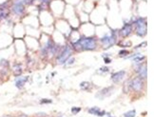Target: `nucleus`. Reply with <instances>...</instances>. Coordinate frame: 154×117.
Returning a JSON list of instances; mask_svg holds the SVG:
<instances>
[{
	"label": "nucleus",
	"mask_w": 154,
	"mask_h": 117,
	"mask_svg": "<svg viewBox=\"0 0 154 117\" xmlns=\"http://www.w3.org/2000/svg\"><path fill=\"white\" fill-rule=\"evenodd\" d=\"M97 48V39L93 36H81L72 43V49L81 51H94Z\"/></svg>",
	"instance_id": "f257e3e1"
},
{
	"label": "nucleus",
	"mask_w": 154,
	"mask_h": 117,
	"mask_svg": "<svg viewBox=\"0 0 154 117\" xmlns=\"http://www.w3.org/2000/svg\"><path fill=\"white\" fill-rule=\"evenodd\" d=\"M132 26H133L135 30V33L139 37H144L148 33V24H146V19L139 17L136 18L132 22Z\"/></svg>",
	"instance_id": "f03ea898"
},
{
	"label": "nucleus",
	"mask_w": 154,
	"mask_h": 117,
	"mask_svg": "<svg viewBox=\"0 0 154 117\" xmlns=\"http://www.w3.org/2000/svg\"><path fill=\"white\" fill-rule=\"evenodd\" d=\"M117 37H118L117 31H111L110 34H105L103 37H101L100 42H101V44L103 45L104 48L108 49L116 44Z\"/></svg>",
	"instance_id": "7ed1b4c3"
},
{
	"label": "nucleus",
	"mask_w": 154,
	"mask_h": 117,
	"mask_svg": "<svg viewBox=\"0 0 154 117\" xmlns=\"http://www.w3.org/2000/svg\"><path fill=\"white\" fill-rule=\"evenodd\" d=\"M73 52V49L71 46H65L64 48H62V49L59 51V54L57 55V63L58 64H65L66 61L71 57V54Z\"/></svg>",
	"instance_id": "20e7f679"
},
{
	"label": "nucleus",
	"mask_w": 154,
	"mask_h": 117,
	"mask_svg": "<svg viewBox=\"0 0 154 117\" xmlns=\"http://www.w3.org/2000/svg\"><path fill=\"white\" fill-rule=\"evenodd\" d=\"M135 72L138 74V77L142 80L146 81L148 77V69H146V64L144 63H135L134 67Z\"/></svg>",
	"instance_id": "39448f33"
},
{
	"label": "nucleus",
	"mask_w": 154,
	"mask_h": 117,
	"mask_svg": "<svg viewBox=\"0 0 154 117\" xmlns=\"http://www.w3.org/2000/svg\"><path fill=\"white\" fill-rule=\"evenodd\" d=\"M129 87L132 91H136V93H139V91H142L143 88L145 87V81L142 80L141 78L134 77L129 81Z\"/></svg>",
	"instance_id": "423d86ee"
},
{
	"label": "nucleus",
	"mask_w": 154,
	"mask_h": 117,
	"mask_svg": "<svg viewBox=\"0 0 154 117\" xmlns=\"http://www.w3.org/2000/svg\"><path fill=\"white\" fill-rule=\"evenodd\" d=\"M25 9H26V6L24 5L23 3H21L19 1H15L12 3L10 10H12V13H13V15L20 16L25 13Z\"/></svg>",
	"instance_id": "0eeeda50"
},
{
	"label": "nucleus",
	"mask_w": 154,
	"mask_h": 117,
	"mask_svg": "<svg viewBox=\"0 0 154 117\" xmlns=\"http://www.w3.org/2000/svg\"><path fill=\"white\" fill-rule=\"evenodd\" d=\"M113 91H114V87L113 86L106 87V88H102V90H100L96 93V98L100 99V100H103V99L110 96V95L113 93Z\"/></svg>",
	"instance_id": "6e6552de"
},
{
	"label": "nucleus",
	"mask_w": 154,
	"mask_h": 117,
	"mask_svg": "<svg viewBox=\"0 0 154 117\" xmlns=\"http://www.w3.org/2000/svg\"><path fill=\"white\" fill-rule=\"evenodd\" d=\"M126 74H127V72H126V70H119V72H115L113 73H111L110 79L115 84L120 83L121 81H123V79H124L125 76H126Z\"/></svg>",
	"instance_id": "1a4fd4ad"
},
{
	"label": "nucleus",
	"mask_w": 154,
	"mask_h": 117,
	"mask_svg": "<svg viewBox=\"0 0 154 117\" xmlns=\"http://www.w3.org/2000/svg\"><path fill=\"white\" fill-rule=\"evenodd\" d=\"M132 31H133V26H132V24L127 23L122 27V29L120 30L118 34H120L122 37H128L132 33Z\"/></svg>",
	"instance_id": "9d476101"
},
{
	"label": "nucleus",
	"mask_w": 154,
	"mask_h": 117,
	"mask_svg": "<svg viewBox=\"0 0 154 117\" xmlns=\"http://www.w3.org/2000/svg\"><path fill=\"white\" fill-rule=\"evenodd\" d=\"M28 80H29V77H28V76H18V77H16V79L15 80V87L17 88H22L24 86H25V84L28 82Z\"/></svg>",
	"instance_id": "9b49d317"
},
{
	"label": "nucleus",
	"mask_w": 154,
	"mask_h": 117,
	"mask_svg": "<svg viewBox=\"0 0 154 117\" xmlns=\"http://www.w3.org/2000/svg\"><path fill=\"white\" fill-rule=\"evenodd\" d=\"M12 70H13V74H15V76L16 77L21 76V74H22V66H21V64L19 63L15 64V65L12 66Z\"/></svg>",
	"instance_id": "f8f14e48"
},
{
	"label": "nucleus",
	"mask_w": 154,
	"mask_h": 117,
	"mask_svg": "<svg viewBox=\"0 0 154 117\" xmlns=\"http://www.w3.org/2000/svg\"><path fill=\"white\" fill-rule=\"evenodd\" d=\"M10 10L9 9H0V20H5L10 16Z\"/></svg>",
	"instance_id": "ddd939ff"
},
{
	"label": "nucleus",
	"mask_w": 154,
	"mask_h": 117,
	"mask_svg": "<svg viewBox=\"0 0 154 117\" xmlns=\"http://www.w3.org/2000/svg\"><path fill=\"white\" fill-rule=\"evenodd\" d=\"M80 88L82 91H89L92 88V83L89 82V81H83V82L80 83Z\"/></svg>",
	"instance_id": "4468645a"
},
{
	"label": "nucleus",
	"mask_w": 154,
	"mask_h": 117,
	"mask_svg": "<svg viewBox=\"0 0 154 117\" xmlns=\"http://www.w3.org/2000/svg\"><path fill=\"white\" fill-rule=\"evenodd\" d=\"M0 67H1L3 70H8V69L10 68V63H9V61H8L7 59H5V58H2L1 60H0Z\"/></svg>",
	"instance_id": "2eb2a0df"
},
{
	"label": "nucleus",
	"mask_w": 154,
	"mask_h": 117,
	"mask_svg": "<svg viewBox=\"0 0 154 117\" xmlns=\"http://www.w3.org/2000/svg\"><path fill=\"white\" fill-rule=\"evenodd\" d=\"M100 108L99 107H92V108H89L87 109V112L89 113V114H92V115H96L98 111H100Z\"/></svg>",
	"instance_id": "dca6fc26"
},
{
	"label": "nucleus",
	"mask_w": 154,
	"mask_h": 117,
	"mask_svg": "<svg viewBox=\"0 0 154 117\" xmlns=\"http://www.w3.org/2000/svg\"><path fill=\"white\" fill-rule=\"evenodd\" d=\"M118 54H119V56H120V57L126 58V57H127V56L129 54V52L128 51L127 49H120V51H119Z\"/></svg>",
	"instance_id": "f3484780"
},
{
	"label": "nucleus",
	"mask_w": 154,
	"mask_h": 117,
	"mask_svg": "<svg viewBox=\"0 0 154 117\" xmlns=\"http://www.w3.org/2000/svg\"><path fill=\"white\" fill-rule=\"evenodd\" d=\"M136 116V111L135 109H130L127 112L124 113L123 117H135Z\"/></svg>",
	"instance_id": "a211bd4d"
},
{
	"label": "nucleus",
	"mask_w": 154,
	"mask_h": 117,
	"mask_svg": "<svg viewBox=\"0 0 154 117\" xmlns=\"http://www.w3.org/2000/svg\"><path fill=\"white\" fill-rule=\"evenodd\" d=\"M110 72V68H108V66H103V67H101V68L98 70V73H100V74H105V73H107Z\"/></svg>",
	"instance_id": "6ab92c4d"
},
{
	"label": "nucleus",
	"mask_w": 154,
	"mask_h": 117,
	"mask_svg": "<svg viewBox=\"0 0 154 117\" xmlns=\"http://www.w3.org/2000/svg\"><path fill=\"white\" fill-rule=\"evenodd\" d=\"M110 54H103L102 56H103V59H104V62H105V64H110V63H111V58H110L108 56H110Z\"/></svg>",
	"instance_id": "aec40b11"
},
{
	"label": "nucleus",
	"mask_w": 154,
	"mask_h": 117,
	"mask_svg": "<svg viewBox=\"0 0 154 117\" xmlns=\"http://www.w3.org/2000/svg\"><path fill=\"white\" fill-rule=\"evenodd\" d=\"M81 108L80 107H72L71 109V111L72 114H77V113H79L80 111H81Z\"/></svg>",
	"instance_id": "412c9836"
},
{
	"label": "nucleus",
	"mask_w": 154,
	"mask_h": 117,
	"mask_svg": "<svg viewBox=\"0 0 154 117\" xmlns=\"http://www.w3.org/2000/svg\"><path fill=\"white\" fill-rule=\"evenodd\" d=\"M52 103V100L51 99H48V98H43L40 100V104L42 105H45V104H51Z\"/></svg>",
	"instance_id": "4be33fe9"
},
{
	"label": "nucleus",
	"mask_w": 154,
	"mask_h": 117,
	"mask_svg": "<svg viewBox=\"0 0 154 117\" xmlns=\"http://www.w3.org/2000/svg\"><path fill=\"white\" fill-rule=\"evenodd\" d=\"M74 62H75V58H74V57H72V56H71V57H69V58L67 60V61H66L65 64H66V65H67V66H71Z\"/></svg>",
	"instance_id": "5701e85b"
},
{
	"label": "nucleus",
	"mask_w": 154,
	"mask_h": 117,
	"mask_svg": "<svg viewBox=\"0 0 154 117\" xmlns=\"http://www.w3.org/2000/svg\"><path fill=\"white\" fill-rule=\"evenodd\" d=\"M106 114H107V112L105 111L104 109H100V111H98V113L96 114V116H98V117H104Z\"/></svg>",
	"instance_id": "b1692460"
},
{
	"label": "nucleus",
	"mask_w": 154,
	"mask_h": 117,
	"mask_svg": "<svg viewBox=\"0 0 154 117\" xmlns=\"http://www.w3.org/2000/svg\"><path fill=\"white\" fill-rule=\"evenodd\" d=\"M8 6H9L8 1H5L0 4V9H8Z\"/></svg>",
	"instance_id": "393cba45"
},
{
	"label": "nucleus",
	"mask_w": 154,
	"mask_h": 117,
	"mask_svg": "<svg viewBox=\"0 0 154 117\" xmlns=\"http://www.w3.org/2000/svg\"><path fill=\"white\" fill-rule=\"evenodd\" d=\"M146 42H143V43H140L139 45H137V46H135L134 47V49H139V48H143V47H146Z\"/></svg>",
	"instance_id": "a878e982"
},
{
	"label": "nucleus",
	"mask_w": 154,
	"mask_h": 117,
	"mask_svg": "<svg viewBox=\"0 0 154 117\" xmlns=\"http://www.w3.org/2000/svg\"><path fill=\"white\" fill-rule=\"evenodd\" d=\"M42 4H48L49 2H50V0H40Z\"/></svg>",
	"instance_id": "bb28decb"
},
{
	"label": "nucleus",
	"mask_w": 154,
	"mask_h": 117,
	"mask_svg": "<svg viewBox=\"0 0 154 117\" xmlns=\"http://www.w3.org/2000/svg\"><path fill=\"white\" fill-rule=\"evenodd\" d=\"M17 117H29V116L26 115V114H20L19 116H17Z\"/></svg>",
	"instance_id": "cd10ccee"
},
{
	"label": "nucleus",
	"mask_w": 154,
	"mask_h": 117,
	"mask_svg": "<svg viewBox=\"0 0 154 117\" xmlns=\"http://www.w3.org/2000/svg\"><path fill=\"white\" fill-rule=\"evenodd\" d=\"M1 117H13V116L10 115V114H5V115H3V116H1Z\"/></svg>",
	"instance_id": "c85d7f7f"
},
{
	"label": "nucleus",
	"mask_w": 154,
	"mask_h": 117,
	"mask_svg": "<svg viewBox=\"0 0 154 117\" xmlns=\"http://www.w3.org/2000/svg\"><path fill=\"white\" fill-rule=\"evenodd\" d=\"M107 114H108V117H112V116H111V115H110V113H107Z\"/></svg>",
	"instance_id": "c756f323"
}]
</instances>
